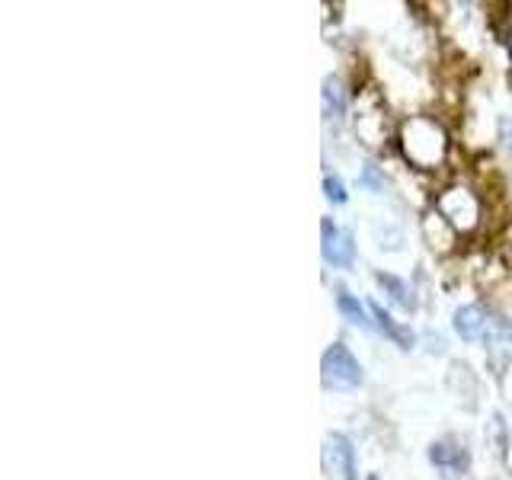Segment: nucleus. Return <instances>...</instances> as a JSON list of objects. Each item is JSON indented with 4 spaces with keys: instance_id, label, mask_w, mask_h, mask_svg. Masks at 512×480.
I'll use <instances>...</instances> for the list:
<instances>
[{
    "instance_id": "nucleus-1",
    "label": "nucleus",
    "mask_w": 512,
    "mask_h": 480,
    "mask_svg": "<svg viewBox=\"0 0 512 480\" xmlns=\"http://www.w3.org/2000/svg\"><path fill=\"white\" fill-rule=\"evenodd\" d=\"M320 372H324V384L327 388H356L362 381V365L352 359V352L343 343H333L324 359H320Z\"/></svg>"
},
{
    "instance_id": "nucleus-2",
    "label": "nucleus",
    "mask_w": 512,
    "mask_h": 480,
    "mask_svg": "<svg viewBox=\"0 0 512 480\" xmlns=\"http://www.w3.org/2000/svg\"><path fill=\"white\" fill-rule=\"evenodd\" d=\"M324 260L336 269H346L352 266V256H356V244H352V237L346 231H340L336 224L324 221Z\"/></svg>"
},
{
    "instance_id": "nucleus-3",
    "label": "nucleus",
    "mask_w": 512,
    "mask_h": 480,
    "mask_svg": "<svg viewBox=\"0 0 512 480\" xmlns=\"http://www.w3.org/2000/svg\"><path fill=\"white\" fill-rule=\"evenodd\" d=\"M327 452H330V461L340 468L343 480H359V471H356V452H352L349 439L343 436H330L327 439Z\"/></svg>"
},
{
    "instance_id": "nucleus-4",
    "label": "nucleus",
    "mask_w": 512,
    "mask_h": 480,
    "mask_svg": "<svg viewBox=\"0 0 512 480\" xmlns=\"http://www.w3.org/2000/svg\"><path fill=\"white\" fill-rule=\"evenodd\" d=\"M455 330L461 333V340H480L487 333V314L480 308H461L455 314Z\"/></svg>"
},
{
    "instance_id": "nucleus-5",
    "label": "nucleus",
    "mask_w": 512,
    "mask_h": 480,
    "mask_svg": "<svg viewBox=\"0 0 512 480\" xmlns=\"http://www.w3.org/2000/svg\"><path fill=\"white\" fill-rule=\"evenodd\" d=\"M429 458L436 461V464H442V468H458V471L468 468V455H464L461 448H455L452 442L432 445V448H429Z\"/></svg>"
},
{
    "instance_id": "nucleus-6",
    "label": "nucleus",
    "mask_w": 512,
    "mask_h": 480,
    "mask_svg": "<svg viewBox=\"0 0 512 480\" xmlns=\"http://www.w3.org/2000/svg\"><path fill=\"white\" fill-rule=\"evenodd\" d=\"M372 314H375V320H378V327L388 333V336H394V340L400 343V349H410L413 346V333H407L404 327H397L394 324V317L384 311V308H378V304H372Z\"/></svg>"
},
{
    "instance_id": "nucleus-7",
    "label": "nucleus",
    "mask_w": 512,
    "mask_h": 480,
    "mask_svg": "<svg viewBox=\"0 0 512 480\" xmlns=\"http://www.w3.org/2000/svg\"><path fill=\"white\" fill-rule=\"evenodd\" d=\"M324 106H327L330 116H336V119H340L343 112H346V93H343V84L336 77L324 80Z\"/></svg>"
},
{
    "instance_id": "nucleus-8",
    "label": "nucleus",
    "mask_w": 512,
    "mask_h": 480,
    "mask_svg": "<svg viewBox=\"0 0 512 480\" xmlns=\"http://www.w3.org/2000/svg\"><path fill=\"white\" fill-rule=\"evenodd\" d=\"M336 304H340V311L346 314V320L349 324H356V327H368V317H365V308L362 304L352 298L346 288H340V292H336Z\"/></svg>"
},
{
    "instance_id": "nucleus-9",
    "label": "nucleus",
    "mask_w": 512,
    "mask_h": 480,
    "mask_svg": "<svg viewBox=\"0 0 512 480\" xmlns=\"http://www.w3.org/2000/svg\"><path fill=\"white\" fill-rule=\"evenodd\" d=\"M378 285L388 292L397 304H404V308H413V295H410V288L400 282L397 276H388V272H378Z\"/></svg>"
},
{
    "instance_id": "nucleus-10",
    "label": "nucleus",
    "mask_w": 512,
    "mask_h": 480,
    "mask_svg": "<svg viewBox=\"0 0 512 480\" xmlns=\"http://www.w3.org/2000/svg\"><path fill=\"white\" fill-rule=\"evenodd\" d=\"M487 340H500V343L512 340V327L500 314H487Z\"/></svg>"
},
{
    "instance_id": "nucleus-11",
    "label": "nucleus",
    "mask_w": 512,
    "mask_h": 480,
    "mask_svg": "<svg viewBox=\"0 0 512 480\" xmlns=\"http://www.w3.org/2000/svg\"><path fill=\"white\" fill-rule=\"evenodd\" d=\"M362 186L375 189V192H381V189H384V180H381V176H378L375 164H365V170H362Z\"/></svg>"
},
{
    "instance_id": "nucleus-12",
    "label": "nucleus",
    "mask_w": 512,
    "mask_h": 480,
    "mask_svg": "<svg viewBox=\"0 0 512 480\" xmlns=\"http://www.w3.org/2000/svg\"><path fill=\"white\" fill-rule=\"evenodd\" d=\"M324 189H327V199H330V202H346V189H343L340 180H336V176H327Z\"/></svg>"
},
{
    "instance_id": "nucleus-13",
    "label": "nucleus",
    "mask_w": 512,
    "mask_h": 480,
    "mask_svg": "<svg viewBox=\"0 0 512 480\" xmlns=\"http://www.w3.org/2000/svg\"><path fill=\"white\" fill-rule=\"evenodd\" d=\"M368 480H378V477H368Z\"/></svg>"
}]
</instances>
